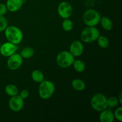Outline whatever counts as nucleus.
Listing matches in <instances>:
<instances>
[{
    "mask_svg": "<svg viewBox=\"0 0 122 122\" xmlns=\"http://www.w3.org/2000/svg\"><path fill=\"white\" fill-rule=\"evenodd\" d=\"M117 99H118V101H119V103H120V104H122V92H120Z\"/></svg>",
    "mask_w": 122,
    "mask_h": 122,
    "instance_id": "nucleus-27",
    "label": "nucleus"
},
{
    "mask_svg": "<svg viewBox=\"0 0 122 122\" xmlns=\"http://www.w3.org/2000/svg\"><path fill=\"white\" fill-rule=\"evenodd\" d=\"M99 118L101 122H113L114 120L113 113L107 108L100 112Z\"/></svg>",
    "mask_w": 122,
    "mask_h": 122,
    "instance_id": "nucleus-13",
    "label": "nucleus"
},
{
    "mask_svg": "<svg viewBox=\"0 0 122 122\" xmlns=\"http://www.w3.org/2000/svg\"><path fill=\"white\" fill-rule=\"evenodd\" d=\"M72 66H73L75 71L78 73H82L85 70V64L81 60H75Z\"/></svg>",
    "mask_w": 122,
    "mask_h": 122,
    "instance_id": "nucleus-19",
    "label": "nucleus"
},
{
    "mask_svg": "<svg viewBox=\"0 0 122 122\" xmlns=\"http://www.w3.org/2000/svg\"><path fill=\"white\" fill-rule=\"evenodd\" d=\"M34 53L35 51L33 48L29 47V46H27V47H25L22 49L20 54L21 55L23 58L28 59V58H30L33 57Z\"/></svg>",
    "mask_w": 122,
    "mask_h": 122,
    "instance_id": "nucleus-18",
    "label": "nucleus"
},
{
    "mask_svg": "<svg viewBox=\"0 0 122 122\" xmlns=\"http://www.w3.org/2000/svg\"><path fill=\"white\" fill-rule=\"evenodd\" d=\"M11 97V98L8 102L10 108L13 112H20L23 108L24 100L21 98L19 95H14Z\"/></svg>",
    "mask_w": 122,
    "mask_h": 122,
    "instance_id": "nucleus-9",
    "label": "nucleus"
},
{
    "mask_svg": "<svg viewBox=\"0 0 122 122\" xmlns=\"http://www.w3.org/2000/svg\"><path fill=\"white\" fill-rule=\"evenodd\" d=\"M25 0H7L6 6L8 11L14 13L17 11L22 7Z\"/></svg>",
    "mask_w": 122,
    "mask_h": 122,
    "instance_id": "nucleus-12",
    "label": "nucleus"
},
{
    "mask_svg": "<svg viewBox=\"0 0 122 122\" xmlns=\"http://www.w3.org/2000/svg\"><path fill=\"white\" fill-rule=\"evenodd\" d=\"M74 24L73 22L70 19H65L62 23V27L63 29L66 32H70L73 29Z\"/></svg>",
    "mask_w": 122,
    "mask_h": 122,
    "instance_id": "nucleus-21",
    "label": "nucleus"
},
{
    "mask_svg": "<svg viewBox=\"0 0 122 122\" xmlns=\"http://www.w3.org/2000/svg\"><path fill=\"white\" fill-rule=\"evenodd\" d=\"M101 15L94 9H88L83 14V20L87 26H96L100 23Z\"/></svg>",
    "mask_w": 122,
    "mask_h": 122,
    "instance_id": "nucleus-4",
    "label": "nucleus"
},
{
    "mask_svg": "<svg viewBox=\"0 0 122 122\" xmlns=\"http://www.w3.org/2000/svg\"><path fill=\"white\" fill-rule=\"evenodd\" d=\"M114 114V119H117L118 121L122 122V107H119V108H117L115 110L114 113H113Z\"/></svg>",
    "mask_w": 122,
    "mask_h": 122,
    "instance_id": "nucleus-24",
    "label": "nucleus"
},
{
    "mask_svg": "<svg viewBox=\"0 0 122 122\" xmlns=\"http://www.w3.org/2000/svg\"><path fill=\"white\" fill-rule=\"evenodd\" d=\"M1 42H0V46H1Z\"/></svg>",
    "mask_w": 122,
    "mask_h": 122,
    "instance_id": "nucleus-28",
    "label": "nucleus"
},
{
    "mask_svg": "<svg viewBox=\"0 0 122 122\" xmlns=\"http://www.w3.org/2000/svg\"><path fill=\"white\" fill-rule=\"evenodd\" d=\"M23 64V58L20 54L14 53L8 57L7 65L11 70H15L21 66Z\"/></svg>",
    "mask_w": 122,
    "mask_h": 122,
    "instance_id": "nucleus-8",
    "label": "nucleus"
},
{
    "mask_svg": "<svg viewBox=\"0 0 122 122\" xmlns=\"http://www.w3.org/2000/svg\"><path fill=\"white\" fill-rule=\"evenodd\" d=\"M100 23L102 28L106 30L110 31L113 29V22L107 17H101Z\"/></svg>",
    "mask_w": 122,
    "mask_h": 122,
    "instance_id": "nucleus-15",
    "label": "nucleus"
},
{
    "mask_svg": "<svg viewBox=\"0 0 122 122\" xmlns=\"http://www.w3.org/2000/svg\"><path fill=\"white\" fill-rule=\"evenodd\" d=\"M5 36L8 42L15 45L21 42L23 38V33L20 28L15 26H7L5 29Z\"/></svg>",
    "mask_w": 122,
    "mask_h": 122,
    "instance_id": "nucleus-1",
    "label": "nucleus"
},
{
    "mask_svg": "<svg viewBox=\"0 0 122 122\" xmlns=\"http://www.w3.org/2000/svg\"><path fill=\"white\" fill-rule=\"evenodd\" d=\"M31 77L32 80L36 83H41L44 80V75L39 70H34L32 72Z\"/></svg>",
    "mask_w": 122,
    "mask_h": 122,
    "instance_id": "nucleus-16",
    "label": "nucleus"
},
{
    "mask_svg": "<svg viewBox=\"0 0 122 122\" xmlns=\"http://www.w3.org/2000/svg\"><path fill=\"white\" fill-rule=\"evenodd\" d=\"M39 83L38 94L41 98L42 100H48L54 94L56 89L55 85L53 82L48 80H44Z\"/></svg>",
    "mask_w": 122,
    "mask_h": 122,
    "instance_id": "nucleus-2",
    "label": "nucleus"
},
{
    "mask_svg": "<svg viewBox=\"0 0 122 122\" xmlns=\"http://www.w3.org/2000/svg\"><path fill=\"white\" fill-rule=\"evenodd\" d=\"M107 106L110 108H114L117 107L119 104V101L117 98L116 97H110L107 99Z\"/></svg>",
    "mask_w": 122,
    "mask_h": 122,
    "instance_id": "nucleus-22",
    "label": "nucleus"
},
{
    "mask_svg": "<svg viewBox=\"0 0 122 122\" xmlns=\"http://www.w3.org/2000/svg\"><path fill=\"white\" fill-rule=\"evenodd\" d=\"M8 26V21L4 15H0V32L5 30Z\"/></svg>",
    "mask_w": 122,
    "mask_h": 122,
    "instance_id": "nucleus-23",
    "label": "nucleus"
},
{
    "mask_svg": "<svg viewBox=\"0 0 122 122\" xmlns=\"http://www.w3.org/2000/svg\"><path fill=\"white\" fill-rule=\"evenodd\" d=\"M71 86L75 90L82 91L86 88V84L84 81L80 79H75L71 82Z\"/></svg>",
    "mask_w": 122,
    "mask_h": 122,
    "instance_id": "nucleus-14",
    "label": "nucleus"
},
{
    "mask_svg": "<svg viewBox=\"0 0 122 122\" xmlns=\"http://www.w3.org/2000/svg\"><path fill=\"white\" fill-rule=\"evenodd\" d=\"M75 57L68 51H63L58 54L56 57V61L59 67L68 68L73 65Z\"/></svg>",
    "mask_w": 122,
    "mask_h": 122,
    "instance_id": "nucleus-6",
    "label": "nucleus"
},
{
    "mask_svg": "<svg viewBox=\"0 0 122 122\" xmlns=\"http://www.w3.org/2000/svg\"><path fill=\"white\" fill-rule=\"evenodd\" d=\"M57 12L62 19H69L73 14V7L69 2L62 1L58 4Z\"/></svg>",
    "mask_w": 122,
    "mask_h": 122,
    "instance_id": "nucleus-7",
    "label": "nucleus"
},
{
    "mask_svg": "<svg viewBox=\"0 0 122 122\" xmlns=\"http://www.w3.org/2000/svg\"><path fill=\"white\" fill-rule=\"evenodd\" d=\"M7 6L4 4H0V15H4L7 13Z\"/></svg>",
    "mask_w": 122,
    "mask_h": 122,
    "instance_id": "nucleus-25",
    "label": "nucleus"
},
{
    "mask_svg": "<svg viewBox=\"0 0 122 122\" xmlns=\"http://www.w3.org/2000/svg\"><path fill=\"white\" fill-rule=\"evenodd\" d=\"M29 95V92L28 91L26 90V89H23V90H22L20 92L19 96H20L22 99L25 100V99L28 98Z\"/></svg>",
    "mask_w": 122,
    "mask_h": 122,
    "instance_id": "nucleus-26",
    "label": "nucleus"
},
{
    "mask_svg": "<svg viewBox=\"0 0 122 122\" xmlns=\"http://www.w3.org/2000/svg\"><path fill=\"white\" fill-rule=\"evenodd\" d=\"M97 41L99 46L100 48H107L108 47V46H109V40L105 36L100 35Z\"/></svg>",
    "mask_w": 122,
    "mask_h": 122,
    "instance_id": "nucleus-20",
    "label": "nucleus"
},
{
    "mask_svg": "<svg viewBox=\"0 0 122 122\" xmlns=\"http://www.w3.org/2000/svg\"><path fill=\"white\" fill-rule=\"evenodd\" d=\"M17 45L13 44L10 42L4 43L0 46V53L2 56L8 57L15 53L17 50Z\"/></svg>",
    "mask_w": 122,
    "mask_h": 122,
    "instance_id": "nucleus-10",
    "label": "nucleus"
},
{
    "mask_svg": "<svg viewBox=\"0 0 122 122\" xmlns=\"http://www.w3.org/2000/svg\"><path fill=\"white\" fill-rule=\"evenodd\" d=\"M84 46L83 44L79 41H75L70 45L69 52L75 57H79L83 54Z\"/></svg>",
    "mask_w": 122,
    "mask_h": 122,
    "instance_id": "nucleus-11",
    "label": "nucleus"
},
{
    "mask_svg": "<svg viewBox=\"0 0 122 122\" xmlns=\"http://www.w3.org/2000/svg\"><path fill=\"white\" fill-rule=\"evenodd\" d=\"M107 98L102 93H97L91 100V107L97 112H100L107 108Z\"/></svg>",
    "mask_w": 122,
    "mask_h": 122,
    "instance_id": "nucleus-5",
    "label": "nucleus"
},
{
    "mask_svg": "<svg viewBox=\"0 0 122 122\" xmlns=\"http://www.w3.org/2000/svg\"><path fill=\"white\" fill-rule=\"evenodd\" d=\"M5 92L6 94L10 97H13L14 95H18L19 93V89L14 84H8L7 85L5 88Z\"/></svg>",
    "mask_w": 122,
    "mask_h": 122,
    "instance_id": "nucleus-17",
    "label": "nucleus"
},
{
    "mask_svg": "<svg viewBox=\"0 0 122 122\" xmlns=\"http://www.w3.org/2000/svg\"><path fill=\"white\" fill-rule=\"evenodd\" d=\"M100 35V31L95 26H87L81 32V38L83 42L88 44L97 40Z\"/></svg>",
    "mask_w": 122,
    "mask_h": 122,
    "instance_id": "nucleus-3",
    "label": "nucleus"
}]
</instances>
